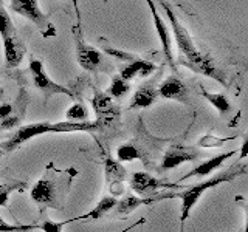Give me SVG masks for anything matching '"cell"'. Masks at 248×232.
Wrapping results in <instances>:
<instances>
[{
  "instance_id": "f1b7e54d",
  "label": "cell",
  "mask_w": 248,
  "mask_h": 232,
  "mask_svg": "<svg viewBox=\"0 0 248 232\" xmlns=\"http://www.w3.org/2000/svg\"><path fill=\"white\" fill-rule=\"evenodd\" d=\"M36 229V224H10L0 218V232H28Z\"/></svg>"
},
{
  "instance_id": "8992f818",
  "label": "cell",
  "mask_w": 248,
  "mask_h": 232,
  "mask_svg": "<svg viewBox=\"0 0 248 232\" xmlns=\"http://www.w3.org/2000/svg\"><path fill=\"white\" fill-rule=\"evenodd\" d=\"M72 33H73V39H75L76 59L79 62V65L85 70V72H92V73L103 70V65H104L103 54H101L95 46L89 45L84 41L79 23L72 28Z\"/></svg>"
},
{
  "instance_id": "7a4b0ae2",
  "label": "cell",
  "mask_w": 248,
  "mask_h": 232,
  "mask_svg": "<svg viewBox=\"0 0 248 232\" xmlns=\"http://www.w3.org/2000/svg\"><path fill=\"white\" fill-rule=\"evenodd\" d=\"M76 175L78 170L73 167L58 169L53 162L46 164L42 178L34 183L30 192V197L39 207V212L45 214L46 209L62 211L65 207L70 188Z\"/></svg>"
},
{
  "instance_id": "9c48e42d",
  "label": "cell",
  "mask_w": 248,
  "mask_h": 232,
  "mask_svg": "<svg viewBox=\"0 0 248 232\" xmlns=\"http://www.w3.org/2000/svg\"><path fill=\"white\" fill-rule=\"evenodd\" d=\"M130 189L137 192L140 197H151L155 195L160 189H175L178 186L175 183H168L166 180H161L147 172H135L129 178Z\"/></svg>"
},
{
  "instance_id": "4316f807",
  "label": "cell",
  "mask_w": 248,
  "mask_h": 232,
  "mask_svg": "<svg viewBox=\"0 0 248 232\" xmlns=\"http://www.w3.org/2000/svg\"><path fill=\"white\" fill-rule=\"evenodd\" d=\"M67 121H73V122H82V121H89V110L87 107L81 102H76L68 108L67 113Z\"/></svg>"
},
{
  "instance_id": "5bb4252c",
  "label": "cell",
  "mask_w": 248,
  "mask_h": 232,
  "mask_svg": "<svg viewBox=\"0 0 248 232\" xmlns=\"http://www.w3.org/2000/svg\"><path fill=\"white\" fill-rule=\"evenodd\" d=\"M157 90H158V96L161 98L178 101V102H183V104H189L188 87H186L180 77H177L174 74L166 77V79L158 85Z\"/></svg>"
},
{
  "instance_id": "d6a6232c",
  "label": "cell",
  "mask_w": 248,
  "mask_h": 232,
  "mask_svg": "<svg viewBox=\"0 0 248 232\" xmlns=\"http://www.w3.org/2000/svg\"><path fill=\"white\" fill-rule=\"evenodd\" d=\"M2 155H3V149H2V144H0V158H2Z\"/></svg>"
},
{
  "instance_id": "ffe728a7",
  "label": "cell",
  "mask_w": 248,
  "mask_h": 232,
  "mask_svg": "<svg viewBox=\"0 0 248 232\" xmlns=\"http://www.w3.org/2000/svg\"><path fill=\"white\" fill-rule=\"evenodd\" d=\"M25 108H27V93L22 91L14 104L13 113L8 118L0 121V130H11L14 127H17L23 118V115H25Z\"/></svg>"
},
{
  "instance_id": "d590c367",
  "label": "cell",
  "mask_w": 248,
  "mask_h": 232,
  "mask_svg": "<svg viewBox=\"0 0 248 232\" xmlns=\"http://www.w3.org/2000/svg\"><path fill=\"white\" fill-rule=\"evenodd\" d=\"M103 2H107V0H103Z\"/></svg>"
},
{
  "instance_id": "484cf974",
  "label": "cell",
  "mask_w": 248,
  "mask_h": 232,
  "mask_svg": "<svg viewBox=\"0 0 248 232\" xmlns=\"http://www.w3.org/2000/svg\"><path fill=\"white\" fill-rule=\"evenodd\" d=\"M234 138L236 136H225V138H220V136H216V135L208 133V135H203V136L199 139L197 145L202 147V149H216V147H220L225 143L232 141Z\"/></svg>"
},
{
  "instance_id": "3957f363",
  "label": "cell",
  "mask_w": 248,
  "mask_h": 232,
  "mask_svg": "<svg viewBox=\"0 0 248 232\" xmlns=\"http://www.w3.org/2000/svg\"><path fill=\"white\" fill-rule=\"evenodd\" d=\"M101 130L98 121H64V122H34L28 126H22L14 131V135L2 143L3 153H10L17 150L22 144L31 141L36 136L45 133H72V131H95Z\"/></svg>"
},
{
  "instance_id": "836d02e7",
  "label": "cell",
  "mask_w": 248,
  "mask_h": 232,
  "mask_svg": "<svg viewBox=\"0 0 248 232\" xmlns=\"http://www.w3.org/2000/svg\"><path fill=\"white\" fill-rule=\"evenodd\" d=\"M3 5V2H2V0H0V6H2Z\"/></svg>"
},
{
  "instance_id": "277c9868",
  "label": "cell",
  "mask_w": 248,
  "mask_h": 232,
  "mask_svg": "<svg viewBox=\"0 0 248 232\" xmlns=\"http://www.w3.org/2000/svg\"><path fill=\"white\" fill-rule=\"evenodd\" d=\"M247 170H248V164L245 161H240V162H237V164H232L230 169L223 170V172L216 174L214 176L209 178V180L192 184L189 189H186L180 193H175V198H182V214H180L182 228H180V232H183L185 221L188 220V217L191 214V209L197 204V201L202 198V195H203L208 189H213V188H216V186L223 184V183H232L237 176L245 175Z\"/></svg>"
},
{
  "instance_id": "cb8c5ba5",
  "label": "cell",
  "mask_w": 248,
  "mask_h": 232,
  "mask_svg": "<svg viewBox=\"0 0 248 232\" xmlns=\"http://www.w3.org/2000/svg\"><path fill=\"white\" fill-rule=\"evenodd\" d=\"M25 189H27V183H23V181H11V183L0 184V206L8 207V201H10L11 193L22 192Z\"/></svg>"
},
{
  "instance_id": "6da1fadb",
  "label": "cell",
  "mask_w": 248,
  "mask_h": 232,
  "mask_svg": "<svg viewBox=\"0 0 248 232\" xmlns=\"http://www.w3.org/2000/svg\"><path fill=\"white\" fill-rule=\"evenodd\" d=\"M158 3L161 5L163 10H165V14L170 23V28H172L178 56H180V64L191 68L192 72H196V73L213 77L214 81H217L222 85H227V74L217 67L214 59L209 56L208 53L199 50L196 42L192 41L189 31L186 29V27L180 20H178L177 14L174 13V8L169 3V0H158Z\"/></svg>"
},
{
  "instance_id": "d6986e66",
  "label": "cell",
  "mask_w": 248,
  "mask_h": 232,
  "mask_svg": "<svg viewBox=\"0 0 248 232\" xmlns=\"http://www.w3.org/2000/svg\"><path fill=\"white\" fill-rule=\"evenodd\" d=\"M158 98V90L154 87L152 84L141 85L132 96L129 108H146L151 107Z\"/></svg>"
},
{
  "instance_id": "603a6c76",
  "label": "cell",
  "mask_w": 248,
  "mask_h": 232,
  "mask_svg": "<svg viewBox=\"0 0 248 232\" xmlns=\"http://www.w3.org/2000/svg\"><path fill=\"white\" fill-rule=\"evenodd\" d=\"M130 91V84L129 81H124L123 77L118 74V76H115L110 85H108V88H107V95L113 98V99H121L127 95V93Z\"/></svg>"
},
{
  "instance_id": "e0dca14e",
  "label": "cell",
  "mask_w": 248,
  "mask_h": 232,
  "mask_svg": "<svg viewBox=\"0 0 248 232\" xmlns=\"http://www.w3.org/2000/svg\"><path fill=\"white\" fill-rule=\"evenodd\" d=\"M236 155V150H230V152H225V153H220V155H217V157H213V158H209L208 161L205 162H202V164H199L197 167H194L189 174H186L180 181H186V180H189V178H194V176H197V178H202V176H206L209 174H213L214 170L219 169L225 161L230 160L231 157H234Z\"/></svg>"
},
{
  "instance_id": "4dcf8cb0",
  "label": "cell",
  "mask_w": 248,
  "mask_h": 232,
  "mask_svg": "<svg viewBox=\"0 0 248 232\" xmlns=\"http://www.w3.org/2000/svg\"><path fill=\"white\" fill-rule=\"evenodd\" d=\"M248 155V139L247 136L244 138V143H242V147H240V157H239V161H244Z\"/></svg>"
},
{
  "instance_id": "4fadbf2b",
  "label": "cell",
  "mask_w": 248,
  "mask_h": 232,
  "mask_svg": "<svg viewBox=\"0 0 248 232\" xmlns=\"http://www.w3.org/2000/svg\"><path fill=\"white\" fill-rule=\"evenodd\" d=\"M147 6H149L151 14H152V20H154V27L155 31H157L158 39H160V44H161V50L163 54H165L166 60L169 62L170 67H174V54H172V37L169 34V29L166 27L165 20L161 19L160 13L157 11V6H155L154 0H146Z\"/></svg>"
},
{
  "instance_id": "30bf717a",
  "label": "cell",
  "mask_w": 248,
  "mask_h": 232,
  "mask_svg": "<svg viewBox=\"0 0 248 232\" xmlns=\"http://www.w3.org/2000/svg\"><path fill=\"white\" fill-rule=\"evenodd\" d=\"M202 157H203V153H202L199 149H196V147L183 145V144H172L168 147L165 153H163L160 169L170 170V169L182 166L183 162L196 161Z\"/></svg>"
},
{
  "instance_id": "44dd1931",
  "label": "cell",
  "mask_w": 248,
  "mask_h": 232,
  "mask_svg": "<svg viewBox=\"0 0 248 232\" xmlns=\"http://www.w3.org/2000/svg\"><path fill=\"white\" fill-rule=\"evenodd\" d=\"M116 201H118V200H116L115 197H112V195L103 197V200H101L90 212L84 214V215H79V217H75V221H79V220H99V218H103L104 215L112 214L113 207L116 206Z\"/></svg>"
},
{
  "instance_id": "e575fe53",
  "label": "cell",
  "mask_w": 248,
  "mask_h": 232,
  "mask_svg": "<svg viewBox=\"0 0 248 232\" xmlns=\"http://www.w3.org/2000/svg\"><path fill=\"white\" fill-rule=\"evenodd\" d=\"M240 232H245V229H240Z\"/></svg>"
},
{
  "instance_id": "1f68e13d",
  "label": "cell",
  "mask_w": 248,
  "mask_h": 232,
  "mask_svg": "<svg viewBox=\"0 0 248 232\" xmlns=\"http://www.w3.org/2000/svg\"><path fill=\"white\" fill-rule=\"evenodd\" d=\"M146 223V218L144 217H141V218H140L137 223H134V224H130V226H127V228H124L123 231H120V232H129V231H132L134 228H137V226H141V224H144Z\"/></svg>"
},
{
  "instance_id": "83f0119b",
  "label": "cell",
  "mask_w": 248,
  "mask_h": 232,
  "mask_svg": "<svg viewBox=\"0 0 248 232\" xmlns=\"http://www.w3.org/2000/svg\"><path fill=\"white\" fill-rule=\"evenodd\" d=\"M101 44V46H103V50L107 53V54H110L112 58H116V59H121V60H126V62H130V60H134L137 56H134V54H130V53H126V51H121V50H116L113 48V46L108 45L104 39H99L98 41Z\"/></svg>"
},
{
  "instance_id": "d4e9b609",
  "label": "cell",
  "mask_w": 248,
  "mask_h": 232,
  "mask_svg": "<svg viewBox=\"0 0 248 232\" xmlns=\"http://www.w3.org/2000/svg\"><path fill=\"white\" fill-rule=\"evenodd\" d=\"M41 220L36 223V228L41 229L44 232H62L64 226L67 223H73L75 218H70V220H65V221H53L48 217H45V214H41Z\"/></svg>"
},
{
  "instance_id": "f546056e",
  "label": "cell",
  "mask_w": 248,
  "mask_h": 232,
  "mask_svg": "<svg viewBox=\"0 0 248 232\" xmlns=\"http://www.w3.org/2000/svg\"><path fill=\"white\" fill-rule=\"evenodd\" d=\"M13 110H14V104L5 102V104L0 105V121L5 119V118H8V116H10V115L13 113Z\"/></svg>"
},
{
  "instance_id": "ba28073f",
  "label": "cell",
  "mask_w": 248,
  "mask_h": 232,
  "mask_svg": "<svg viewBox=\"0 0 248 232\" xmlns=\"http://www.w3.org/2000/svg\"><path fill=\"white\" fill-rule=\"evenodd\" d=\"M92 107L96 115L98 124L101 126V130L107 127H112L115 122L120 119V107L113 102V99L107 95L106 91L95 90L92 98Z\"/></svg>"
},
{
  "instance_id": "8fae6325",
  "label": "cell",
  "mask_w": 248,
  "mask_h": 232,
  "mask_svg": "<svg viewBox=\"0 0 248 232\" xmlns=\"http://www.w3.org/2000/svg\"><path fill=\"white\" fill-rule=\"evenodd\" d=\"M166 198H175V193H155L151 197H135V195H126L123 200L116 201V206L113 207V217L116 218H126L132 212L138 209L140 206H149L152 203H157V201L166 200Z\"/></svg>"
},
{
  "instance_id": "ac0fdd59",
  "label": "cell",
  "mask_w": 248,
  "mask_h": 232,
  "mask_svg": "<svg viewBox=\"0 0 248 232\" xmlns=\"http://www.w3.org/2000/svg\"><path fill=\"white\" fill-rule=\"evenodd\" d=\"M154 62L144 60V59H138L135 58L134 60H130L129 64L121 70L120 76L123 77L124 81H132L134 77H147L149 74H152L155 72Z\"/></svg>"
},
{
  "instance_id": "7402d4cb",
  "label": "cell",
  "mask_w": 248,
  "mask_h": 232,
  "mask_svg": "<svg viewBox=\"0 0 248 232\" xmlns=\"http://www.w3.org/2000/svg\"><path fill=\"white\" fill-rule=\"evenodd\" d=\"M200 93H202V96H203L208 102L219 112L220 116H228L231 113L232 108H231V104H230L227 95H223V93H209L203 87L200 88Z\"/></svg>"
},
{
  "instance_id": "52a82bcc",
  "label": "cell",
  "mask_w": 248,
  "mask_h": 232,
  "mask_svg": "<svg viewBox=\"0 0 248 232\" xmlns=\"http://www.w3.org/2000/svg\"><path fill=\"white\" fill-rule=\"evenodd\" d=\"M28 72H30L31 77H33V82L36 85V88L41 90L46 99H50L54 95H65L68 98L75 96L72 90L64 87V85L58 84L56 81H53L51 77L46 74L42 60H39L36 58H31L30 64H28Z\"/></svg>"
},
{
  "instance_id": "9a60e30c",
  "label": "cell",
  "mask_w": 248,
  "mask_h": 232,
  "mask_svg": "<svg viewBox=\"0 0 248 232\" xmlns=\"http://www.w3.org/2000/svg\"><path fill=\"white\" fill-rule=\"evenodd\" d=\"M3 41V50H5V62L8 68H16L20 65V62L25 56L27 46L22 42L19 33L16 31L13 34H8L2 37Z\"/></svg>"
},
{
  "instance_id": "7c38bea8",
  "label": "cell",
  "mask_w": 248,
  "mask_h": 232,
  "mask_svg": "<svg viewBox=\"0 0 248 232\" xmlns=\"http://www.w3.org/2000/svg\"><path fill=\"white\" fill-rule=\"evenodd\" d=\"M104 175H106V184L110 190L112 197H121L124 195V180L127 178V170L120 161L113 160L110 155L104 158Z\"/></svg>"
},
{
  "instance_id": "5b68a950",
  "label": "cell",
  "mask_w": 248,
  "mask_h": 232,
  "mask_svg": "<svg viewBox=\"0 0 248 232\" xmlns=\"http://www.w3.org/2000/svg\"><path fill=\"white\" fill-rule=\"evenodd\" d=\"M10 10L28 19L45 39L56 36V27L51 22L50 15L41 10L37 0H10Z\"/></svg>"
},
{
  "instance_id": "2e32d148",
  "label": "cell",
  "mask_w": 248,
  "mask_h": 232,
  "mask_svg": "<svg viewBox=\"0 0 248 232\" xmlns=\"http://www.w3.org/2000/svg\"><path fill=\"white\" fill-rule=\"evenodd\" d=\"M151 135L147 136V141H141L140 138L132 139V141L121 144L118 149H116V158L118 161H132V160H141L146 164L147 160V153H149V149H147V144H149Z\"/></svg>"
}]
</instances>
